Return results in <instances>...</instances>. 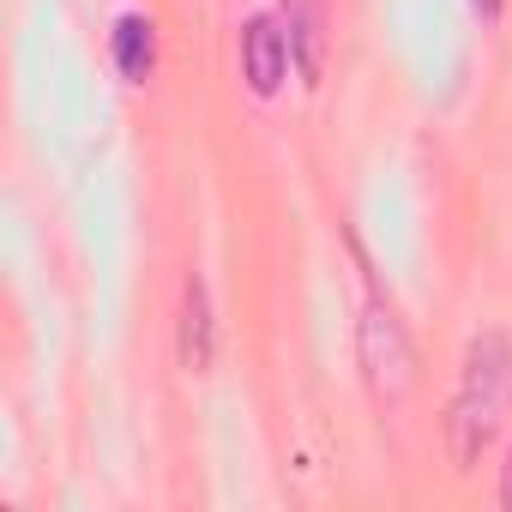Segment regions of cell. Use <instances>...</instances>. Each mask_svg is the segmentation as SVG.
<instances>
[{
  "mask_svg": "<svg viewBox=\"0 0 512 512\" xmlns=\"http://www.w3.org/2000/svg\"><path fill=\"white\" fill-rule=\"evenodd\" d=\"M506 410H512V344H506V332H476L470 350H464L452 416H446V440H452V464L458 470H470L494 446Z\"/></svg>",
  "mask_w": 512,
  "mask_h": 512,
  "instance_id": "obj_1",
  "label": "cell"
},
{
  "mask_svg": "<svg viewBox=\"0 0 512 512\" xmlns=\"http://www.w3.org/2000/svg\"><path fill=\"white\" fill-rule=\"evenodd\" d=\"M356 356H362V374H368V386H374L380 404H404L410 398V386H416V350H410L404 320L386 302H368L362 308Z\"/></svg>",
  "mask_w": 512,
  "mask_h": 512,
  "instance_id": "obj_2",
  "label": "cell"
},
{
  "mask_svg": "<svg viewBox=\"0 0 512 512\" xmlns=\"http://www.w3.org/2000/svg\"><path fill=\"white\" fill-rule=\"evenodd\" d=\"M290 31L278 19H247L241 25V79L253 85V97H278L284 79H290Z\"/></svg>",
  "mask_w": 512,
  "mask_h": 512,
  "instance_id": "obj_3",
  "label": "cell"
},
{
  "mask_svg": "<svg viewBox=\"0 0 512 512\" xmlns=\"http://www.w3.org/2000/svg\"><path fill=\"white\" fill-rule=\"evenodd\" d=\"M175 356L187 374H205L211 356H217V326H211V290L205 278H187L181 284V326H175Z\"/></svg>",
  "mask_w": 512,
  "mask_h": 512,
  "instance_id": "obj_4",
  "label": "cell"
},
{
  "mask_svg": "<svg viewBox=\"0 0 512 512\" xmlns=\"http://www.w3.org/2000/svg\"><path fill=\"white\" fill-rule=\"evenodd\" d=\"M284 31H290V55L302 61V73L320 79V55H326V13H320V0H284Z\"/></svg>",
  "mask_w": 512,
  "mask_h": 512,
  "instance_id": "obj_5",
  "label": "cell"
},
{
  "mask_svg": "<svg viewBox=\"0 0 512 512\" xmlns=\"http://www.w3.org/2000/svg\"><path fill=\"white\" fill-rule=\"evenodd\" d=\"M109 49H115V67H121V79H133V85H145V79H151V67H157V31H151V19L127 13V19L115 25Z\"/></svg>",
  "mask_w": 512,
  "mask_h": 512,
  "instance_id": "obj_6",
  "label": "cell"
},
{
  "mask_svg": "<svg viewBox=\"0 0 512 512\" xmlns=\"http://www.w3.org/2000/svg\"><path fill=\"white\" fill-rule=\"evenodd\" d=\"M470 7H476L482 19H500V7H506V0H470Z\"/></svg>",
  "mask_w": 512,
  "mask_h": 512,
  "instance_id": "obj_7",
  "label": "cell"
},
{
  "mask_svg": "<svg viewBox=\"0 0 512 512\" xmlns=\"http://www.w3.org/2000/svg\"><path fill=\"white\" fill-rule=\"evenodd\" d=\"M500 500L512 506V458H506V488H500Z\"/></svg>",
  "mask_w": 512,
  "mask_h": 512,
  "instance_id": "obj_8",
  "label": "cell"
}]
</instances>
